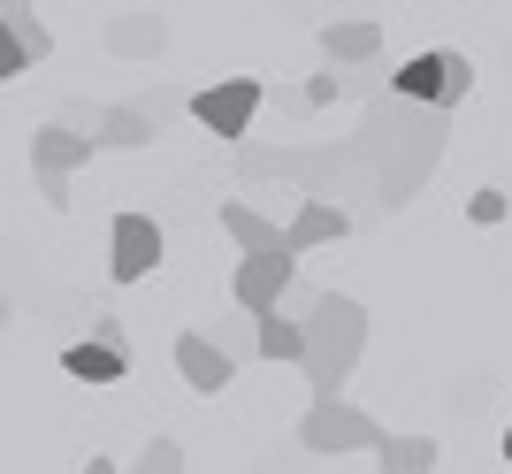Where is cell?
<instances>
[{
	"instance_id": "obj_1",
	"label": "cell",
	"mask_w": 512,
	"mask_h": 474,
	"mask_svg": "<svg viewBox=\"0 0 512 474\" xmlns=\"http://www.w3.org/2000/svg\"><path fill=\"white\" fill-rule=\"evenodd\" d=\"M436 153H444V115L436 108H398V100H375L367 130L352 138V161L367 176V199L398 215L413 192H421V176L436 169Z\"/></svg>"
},
{
	"instance_id": "obj_20",
	"label": "cell",
	"mask_w": 512,
	"mask_h": 474,
	"mask_svg": "<svg viewBox=\"0 0 512 474\" xmlns=\"http://www.w3.org/2000/svg\"><path fill=\"white\" fill-rule=\"evenodd\" d=\"M214 352H222V360H245V352H253V322H245V314H222V322H214V337H207Z\"/></svg>"
},
{
	"instance_id": "obj_27",
	"label": "cell",
	"mask_w": 512,
	"mask_h": 474,
	"mask_svg": "<svg viewBox=\"0 0 512 474\" xmlns=\"http://www.w3.org/2000/svg\"><path fill=\"white\" fill-rule=\"evenodd\" d=\"M505 459H512V421H505Z\"/></svg>"
},
{
	"instance_id": "obj_8",
	"label": "cell",
	"mask_w": 512,
	"mask_h": 474,
	"mask_svg": "<svg viewBox=\"0 0 512 474\" xmlns=\"http://www.w3.org/2000/svg\"><path fill=\"white\" fill-rule=\"evenodd\" d=\"M337 237H352V215H344V207H314V199H299L291 222H283V253L299 260V253H314V245H337Z\"/></svg>"
},
{
	"instance_id": "obj_10",
	"label": "cell",
	"mask_w": 512,
	"mask_h": 474,
	"mask_svg": "<svg viewBox=\"0 0 512 474\" xmlns=\"http://www.w3.org/2000/svg\"><path fill=\"white\" fill-rule=\"evenodd\" d=\"M153 138H161V123L138 115L130 100H115V108L92 115V153H138V146H153Z\"/></svg>"
},
{
	"instance_id": "obj_18",
	"label": "cell",
	"mask_w": 512,
	"mask_h": 474,
	"mask_svg": "<svg viewBox=\"0 0 512 474\" xmlns=\"http://www.w3.org/2000/svg\"><path fill=\"white\" fill-rule=\"evenodd\" d=\"M467 92H474V62L459 54V46H444V92H436V115H451Z\"/></svg>"
},
{
	"instance_id": "obj_25",
	"label": "cell",
	"mask_w": 512,
	"mask_h": 474,
	"mask_svg": "<svg viewBox=\"0 0 512 474\" xmlns=\"http://www.w3.org/2000/svg\"><path fill=\"white\" fill-rule=\"evenodd\" d=\"M77 474H123V467H115V459H100V452H92V459H85V467H77Z\"/></svg>"
},
{
	"instance_id": "obj_14",
	"label": "cell",
	"mask_w": 512,
	"mask_h": 474,
	"mask_svg": "<svg viewBox=\"0 0 512 474\" xmlns=\"http://www.w3.org/2000/svg\"><path fill=\"white\" fill-rule=\"evenodd\" d=\"M62 375H77V383H123L130 375V352H107V345H69L62 352Z\"/></svg>"
},
{
	"instance_id": "obj_17",
	"label": "cell",
	"mask_w": 512,
	"mask_h": 474,
	"mask_svg": "<svg viewBox=\"0 0 512 474\" xmlns=\"http://www.w3.org/2000/svg\"><path fill=\"white\" fill-rule=\"evenodd\" d=\"M0 23H8V31H16V46H23V62H46V54H54V31H46V23L31 16V8H0Z\"/></svg>"
},
{
	"instance_id": "obj_16",
	"label": "cell",
	"mask_w": 512,
	"mask_h": 474,
	"mask_svg": "<svg viewBox=\"0 0 512 474\" xmlns=\"http://www.w3.org/2000/svg\"><path fill=\"white\" fill-rule=\"evenodd\" d=\"M375 474H436V436H390L375 452Z\"/></svg>"
},
{
	"instance_id": "obj_21",
	"label": "cell",
	"mask_w": 512,
	"mask_h": 474,
	"mask_svg": "<svg viewBox=\"0 0 512 474\" xmlns=\"http://www.w3.org/2000/svg\"><path fill=\"white\" fill-rule=\"evenodd\" d=\"M344 85H352V77H337V69H321V77H306L299 108H337V100H344Z\"/></svg>"
},
{
	"instance_id": "obj_7",
	"label": "cell",
	"mask_w": 512,
	"mask_h": 474,
	"mask_svg": "<svg viewBox=\"0 0 512 474\" xmlns=\"http://www.w3.org/2000/svg\"><path fill=\"white\" fill-rule=\"evenodd\" d=\"M153 268H161V222L153 215H115V230H107V276L146 283Z\"/></svg>"
},
{
	"instance_id": "obj_26",
	"label": "cell",
	"mask_w": 512,
	"mask_h": 474,
	"mask_svg": "<svg viewBox=\"0 0 512 474\" xmlns=\"http://www.w3.org/2000/svg\"><path fill=\"white\" fill-rule=\"evenodd\" d=\"M8 322H16V299H8V291H0V329H8Z\"/></svg>"
},
{
	"instance_id": "obj_22",
	"label": "cell",
	"mask_w": 512,
	"mask_h": 474,
	"mask_svg": "<svg viewBox=\"0 0 512 474\" xmlns=\"http://www.w3.org/2000/svg\"><path fill=\"white\" fill-rule=\"evenodd\" d=\"M23 69H31V62H23V46H16V31H8V23H0V85H16Z\"/></svg>"
},
{
	"instance_id": "obj_11",
	"label": "cell",
	"mask_w": 512,
	"mask_h": 474,
	"mask_svg": "<svg viewBox=\"0 0 512 474\" xmlns=\"http://www.w3.org/2000/svg\"><path fill=\"white\" fill-rule=\"evenodd\" d=\"M100 46H107V54H123V62H153V54L169 46V23H161V16H107Z\"/></svg>"
},
{
	"instance_id": "obj_12",
	"label": "cell",
	"mask_w": 512,
	"mask_h": 474,
	"mask_svg": "<svg viewBox=\"0 0 512 474\" xmlns=\"http://www.w3.org/2000/svg\"><path fill=\"white\" fill-rule=\"evenodd\" d=\"M321 54H329V69H337V62H375V54H383V23H375V16L321 23Z\"/></svg>"
},
{
	"instance_id": "obj_15",
	"label": "cell",
	"mask_w": 512,
	"mask_h": 474,
	"mask_svg": "<svg viewBox=\"0 0 512 474\" xmlns=\"http://www.w3.org/2000/svg\"><path fill=\"white\" fill-rule=\"evenodd\" d=\"M253 352H260V360H291V367H299L306 337H299V322L276 306V314H260V322H253Z\"/></svg>"
},
{
	"instance_id": "obj_4",
	"label": "cell",
	"mask_w": 512,
	"mask_h": 474,
	"mask_svg": "<svg viewBox=\"0 0 512 474\" xmlns=\"http://www.w3.org/2000/svg\"><path fill=\"white\" fill-rule=\"evenodd\" d=\"M260 100H268V85H260V77H214V85H207V92H192L184 108H192V123H207L214 138L245 146V130H253Z\"/></svg>"
},
{
	"instance_id": "obj_9",
	"label": "cell",
	"mask_w": 512,
	"mask_h": 474,
	"mask_svg": "<svg viewBox=\"0 0 512 474\" xmlns=\"http://www.w3.org/2000/svg\"><path fill=\"white\" fill-rule=\"evenodd\" d=\"M176 375H184L199 398H214V390H230V383H237V367L207 345V329H184V337H176Z\"/></svg>"
},
{
	"instance_id": "obj_3",
	"label": "cell",
	"mask_w": 512,
	"mask_h": 474,
	"mask_svg": "<svg viewBox=\"0 0 512 474\" xmlns=\"http://www.w3.org/2000/svg\"><path fill=\"white\" fill-rule=\"evenodd\" d=\"M299 444L314 459H344V452H383L390 444V429L375 421V413H360V406H306L299 413Z\"/></svg>"
},
{
	"instance_id": "obj_24",
	"label": "cell",
	"mask_w": 512,
	"mask_h": 474,
	"mask_svg": "<svg viewBox=\"0 0 512 474\" xmlns=\"http://www.w3.org/2000/svg\"><path fill=\"white\" fill-rule=\"evenodd\" d=\"M92 345H107V352H130V337H123V322H115V314H92Z\"/></svg>"
},
{
	"instance_id": "obj_2",
	"label": "cell",
	"mask_w": 512,
	"mask_h": 474,
	"mask_svg": "<svg viewBox=\"0 0 512 474\" xmlns=\"http://www.w3.org/2000/svg\"><path fill=\"white\" fill-rule=\"evenodd\" d=\"M299 367H306V390H314V406H337L344 383H352V367L367 352V306L344 299V291H314V306L299 314Z\"/></svg>"
},
{
	"instance_id": "obj_23",
	"label": "cell",
	"mask_w": 512,
	"mask_h": 474,
	"mask_svg": "<svg viewBox=\"0 0 512 474\" xmlns=\"http://www.w3.org/2000/svg\"><path fill=\"white\" fill-rule=\"evenodd\" d=\"M467 215H474V222H505V192H497V184H482V192L467 199Z\"/></svg>"
},
{
	"instance_id": "obj_13",
	"label": "cell",
	"mask_w": 512,
	"mask_h": 474,
	"mask_svg": "<svg viewBox=\"0 0 512 474\" xmlns=\"http://www.w3.org/2000/svg\"><path fill=\"white\" fill-rule=\"evenodd\" d=\"M222 230H230V245H237L245 260L283 253V222H268L260 207H245V199H230V207H222Z\"/></svg>"
},
{
	"instance_id": "obj_5",
	"label": "cell",
	"mask_w": 512,
	"mask_h": 474,
	"mask_svg": "<svg viewBox=\"0 0 512 474\" xmlns=\"http://www.w3.org/2000/svg\"><path fill=\"white\" fill-rule=\"evenodd\" d=\"M92 161V138H77V130H62V123H46V130H31V169H39V192H46V207L62 215L69 207V176Z\"/></svg>"
},
{
	"instance_id": "obj_19",
	"label": "cell",
	"mask_w": 512,
	"mask_h": 474,
	"mask_svg": "<svg viewBox=\"0 0 512 474\" xmlns=\"http://www.w3.org/2000/svg\"><path fill=\"white\" fill-rule=\"evenodd\" d=\"M123 474H184V444H176V436H153V444L130 459Z\"/></svg>"
},
{
	"instance_id": "obj_6",
	"label": "cell",
	"mask_w": 512,
	"mask_h": 474,
	"mask_svg": "<svg viewBox=\"0 0 512 474\" xmlns=\"http://www.w3.org/2000/svg\"><path fill=\"white\" fill-rule=\"evenodd\" d=\"M291 283H299V260L291 253H268V260H237L230 276V299L245 322H260V314H276L283 299H291Z\"/></svg>"
}]
</instances>
